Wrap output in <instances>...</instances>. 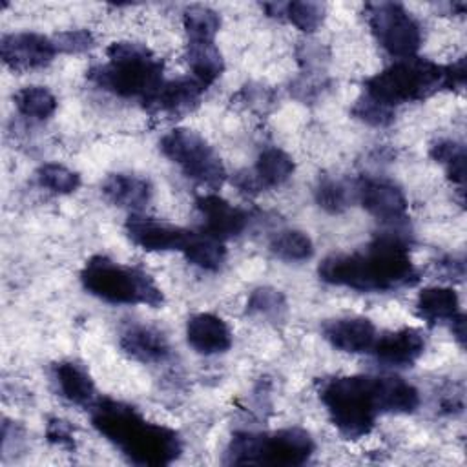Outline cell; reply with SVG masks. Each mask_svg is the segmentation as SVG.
<instances>
[{
  "mask_svg": "<svg viewBox=\"0 0 467 467\" xmlns=\"http://www.w3.org/2000/svg\"><path fill=\"white\" fill-rule=\"evenodd\" d=\"M321 281L359 292H389L412 286L418 270L410 259L409 239L400 228L372 239L365 252L332 254L317 268Z\"/></svg>",
  "mask_w": 467,
  "mask_h": 467,
  "instance_id": "1",
  "label": "cell"
},
{
  "mask_svg": "<svg viewBox=\"0 0 467 467\" xmlns=\"http://www.w3.org/2000/svg\"><path fill=\"white\" fill-rule=\"evenodd\" d=\"M89 409L93 427L131 463L151 467L168 465L182 452L179 432L144 420L131 405L109 398H97Z\"/></svg>",
  "mask_w": 467,
  "mask_h": 467,
  "instance_id": "2",
  "label": "cell"
},
{
  "mask_svg": "<svg viewBox=\"0 0 467 467\" xmlns=\"http://www.w3.org/2000/svg\"><path fill=\"white\" fill-rule=\"evenodd\" d=\"M108 62L88 71V78L104 91L122 99H139L144 106L162 86V60L144 44L113 42L108 49Z\"/></svg>",
  "mask_w": 467,
  "mask_h": 467,
  "instance_id": "3",
  "label": "cell"
},
{
  "mask_svg": "<svg viewBox=\"0 0 467 467\" xmlns=\"http://www.w3.org/2000/svg\"><path fill=\"white\" fill-rule=\"evenodd\" d=\"M319 400L332 425L348 440L367 436L379 410L378 376H337L323 383Z\"/></svg>",
  "mask_w": 467,
  "mask_h": 467,
  "instance_id": "4",
  "label": "cell"
},
{
  "mask_svg": "<svg viewBox=\"0 0 467 467\" xmlns=\"http://www.w3.org/2000/svg\"><path fill=\"white\" fill-rule=\"evenodd\" d=\"M84 290L111 305H146L157 308L162 305V290L142 270L95 255L80 270Z\"/></svg>",
  "mask_w": 467,
  "mask_h": 467,
  "instance_id": "5",
  "label": "cell"
},
{
  "mask_svg": "<svg viewBox=\"0 0 467 467\" xmlns=\"http://www.w3.org/2000/svg\"><path fill=\"white\" fill-rule=\"evenodd\" d=\"M312 436L299 427L274 432H235L226 447L224 463L230 465H303L314 454Z\"/></svg>",
  "mask_w": 467,
  "mask_h": 467,
  "instance_id": "6",
  "label": "cell"
},
{
  "mask_svg": "<svg viewBox=\"0 0 467 467\" xmlns=\"http://www.w3.org/2000/svg\"><path fill=\"white\" fill-rule=\"evenodd\" d=\"M440 89H445V66L420 57L396 60L365 82V93L390 108L429 99Z\"/></svg>",
  "mask_w": 467,
  "mask_h": 467,
  "instance_id": "7",
  "label": "cell"
},
{
  "mask_svg": "<svg viewBox=\"0 0 467 467\" xmlns=\"http://www.w3.org/2000/svg\"><path fill=\"white\" fill-rule=\"evenodd\" d=\"M161 151L177 164L188 179L208 190H217L226 179L221 157L197 131L190 128H173L168 131L161 139Z\"/></svg>",
  "mask_w": 467,
  "mask_h": 467,
  "instance_id": "8",
  "label": "cell"
},
{
  "mask_svg": "<svg viewBox=\"0 0 467 467\" xmlns=\"http://www.w3.org/2000/svg\"><path fill=\"white\" fill-rule=\"evenodd\" d=\"M367 22L379 46L398 60L416 57L421 46V29L414 16L396 2L365 5Z\"/></svg>",
  "mask_w": 467,
  "mask_h": 467,
  "instance_id": "9",
  "label": "cell"
},
{
  "mask_svg": "<svg viewBox=\"0 0 467 467\" xmlns=\"http://www.w3.org/2000/svg\"><path fill=\"white\" fill-rule=\"evenodd\" d=\"M356 201L378 221L400 228L407 219V197L403 190L387 179L361 177L356 182Z\"/></svg>",
  "mask_w": 467,
  "mask_h": 467,
  "instance_id": "10",
  "label": "cell"
},
{
  "mask_svg": "<svg viewBox=\"0 0 467 467\" xmlns=\"http://www.w3.org/2000/svg\"><path fill=\"white\" fill-rule=\"evenodd\" d=\"M57 46L53 38L38 33H9L0 40V55L7 67L13 71H29L47 66L55 55Z\"/></svg>",
  "mask_w": 467,
  "mask_h": 467,
  "instance_id": "11",
  "label": "cell"
},
{
  "mask_svg": "<svg viewBox=\"0 0 467 467\" xmlns=\"http://www.w3.org/2000/svg\"><path fill=\"white\" fill-rule=\"evenodd\" d=\"M124 230L130 241L146 252H182L192 237L190 230L144 215H130Z\"/></svg>",
  "mask_w": 467,
  "mask_h": 467,
  "instance_id": "12",
  "label": "cell"
},
{
  "mask_svg": "<svg viewBox=\"0 0 467 467\" xmlns=\"http://www.w3.org/2000/svg\"><path fill=\"white\" fill-rule=\"evenodd\" d=\"M195 206L202 217L204 234L219 241L241 235L248 224V213L244 210L230 204L213 192L199 195Z\"/></svg>",
  "mask_w": 467,
  "mask_h": 467,
  "instance_id": "13",
  "label": "cell"
},
{
  "mask_svg": "<svg viewBox=\"0 0 467 467\" xmlns=\"http://www.w3.org/2000/svg\"><path fill=\"white\" fill-rule=\"evenodd\" d=\"M204 89L206 88L193 77L164 80L146 108L166 117H182L199 106Z\"/></svg>",
  "mask_w": 467,
  "mask_h": 467,
  "instance_id": "14",
  "label": "cell"
},
{
  "mask_svg": "<svg viewBox=\"0 0 467 467\" xmlns=\"http://www.w3.org/2000/svg\"><path fill=\"white\" fill-rule=\"evenodd\" d=\"M425 350V337L418 328L405 327L378 336L370 352L376 359L390 367H412Z\"/></svg>",
  "mask_w": 467,
  "mask_h": 467,
  "instance_id": "15",
  "label": "cell"
},
{
  "mask_svg": "<svg viewBox=\"0 0 467 467\" xmlns=\"http://www.w3.org/2000/svg\"><path fill=\"white\" fill-rule=\"evenodd\" d=\"M323 336L334 348L341 352L361 354L372 350L378 332L370 319L352 316L327 321L323 325Z\"/></svg>",
  "mask_w": 467,
  "mask_h": 467,
  "instance_id": "16",
  "label": "cell"
},
{
  "mask_svg": "<svg viewBox=\"0 0 467 467\" xmlns=\"http://www.w3.org/2000/svg\"><path fill=\"white\" fill-rule=\"evenodd\" d=\"M186 341L202 356L223 354L232 347V330L219 316L201 312L188 319Z\"/></svg>",
  "mask_w": 467,
  "mask_h": 467,
  "instance_id": "17",
  "label": "cell"
},
{
  "mask_svg": "<svg viewBox=\"0 0 467 467\" xmlns=\"http://www.w3.org/2000/svg\"><path fill=\"white\" fill-rule=\"evenodd\" d=\"M120 348L140 363H161L170 356L166 336L148 325H131L120 334Z\"/></svg>",
  "mask_w": 467,
  "mask_h": 467,
  "instance_id": "18",
  "label": "cell"
},
{
  "mask_svg": "<svg viewBox=\"0 0 467 467\" xmlns=\"http://www.w3.org/2000/svg\"><path fill=\"white\" fill-rule=\"evenodd\" d=\"M104 197L115 206L128 210H140L151 199V184L131 173H111L102 182Z\"/></svg>",
  "mask_w": 467,
  "mask_h": 467,
  "instance_id": "19",
  "label": "cell"
},
{
  "mask_svg": "<svg viewBox=\"0 0 467 467\" xmlns=\"http://www.w3.org/2000/svg\"><path fill=\"white\" fill-rule=\"evenodd\" d=\"M53 378L62 398L67 401L91 407L95 403V383L89 372L77 361H60L53 367Z\"/></svg>",
  "mask_w": 467,
  "mask_h": 467,
  "instance_id": "20",
  "label": "cell"
},
{
  "mask_svg": "<svg viewBox=\"0 0 467 467\" xmlns=\"http://www.w3.org/2000/svg\"><path fill=\"white\" fill-rule=\"evenodd\" d=\"M186 62L193 73L192 77L204 88L212 86L224 71V60L215 40H188Z\"/></svg>",
  "mask_w": 467,
  "mask_h": 467,
  "instance_id": "21",
  "label": "cell"
},
{
  "mask_svg": "<svg viewBox=\"0 0 467 467\" xmlns=\"http://www.w3.org/2000/svg\"><path fill=\"white\" fill-rule=\"evenodd\" d=\"M378 398L381 414H409L420 405L418 389L398 376H378Z\"/></svg>",
  "mask_w": 467,
  "mask_h": 467,
  "instance_id": "22",
  "label": "cell"
},
{
  "mask_svg": "<svg viewBox=\"0 0 467 467\" xmlns=\"http://www.w3.org/2000/svg\"><path fill=\"white\" fill-rule=\"evenodd\" d=\"M416 314L429 321H452L460 314L458 294L451 286H427L416 297Z\"/></svg>",
  "mask_w": 467,
  "mask_h": 467,
  "instance_id": "23",
  "label": "cell"
},
{
  "mask_svg": "<svg viewBox=\"0 0 467 467\" xmlns=\"http://www.w3.org/2000/svg\"><path fill=\"white\" fill-rule=\"evenodd\" d=\"M294 168L296 166L292 157L281 148L272 146L259 153L257 162L254 166V173L261 182L263 190H266V188H275L285 184L292 177Z\"/></svg>",
  "mask_w": 467,
  "mask_h": 467,
  "instance_id": "24",
  "label": "cell"
},
{
  "mask_svg": "<svg viewBox=\"0 0 467 467\" xmlns=\"http://www.w3.org/2000/svg\"><path fill=\"white\" fill-rule=\"evenodd\" d=\"M224 241H219L208 234H195L192 232V237L182 250V255L197 268L213 272L219 270L226 257V248L223 244Z\"/></svg>",
  "mask_w": 467,
  "mask_h": 467,
  "instance_id": "25",
  "label": "cell"
},
{
  "mask_svg": "<svg viewBox=\"0 0 467 467\" xmlns=\"http://www.w3.org/2000/svg\"><path fill=\"white\" fill-rule=\"evenodd\" d=\"M16 109L29 119L44 120L51 117L57 109L55 95L44 86H26L13 95Z\"/></svg>",
  "mask_w": 467,
  "mask_h": 467,
  "instance_id": "26",
  "label": "cell"
},
{
  "mask_svg": "<svg viewBox=\"0 0 467 467\" xmlns=\"http://www.w3.org/2000/svg\"><path fill=\"white\" fill-rule=\"evenodd\" d=\"M356 201V184L325 177L316 186V202L328 213H341Z\"/></svg>",
  "mask_w": 467,
  "mask_h": 467,
  "instance_id": "27",
  "label": "cell"
},
{
  "mask_svg": "<svg viewBox=\"0 0 467 467\" xmlns=\"http://www.w3.org/2000/svg\"><path fill=\"white\" fill-rule=\"evenodd\" d=\"M270 252L283 261H305L312 257L314 243L301 230H283L272 237Z\"/></svg>",
  "mask_w": 467,
  "mask_h": 467,
  "instance_id": "28",
  "label": "cell"
},
{
  "mask_svg": "<svg viewBox=\"0 0 467 467\" xmlns=\"http://www.w3.org/2000/svg\"><path fill=\"white\" fill-rule=\"evenodd\" d=\"M182 26L188 40H213L221 27V16L206 5H190L182 13Z\"/></svg>",
  "mask_w": 467,
  "mask_h": 467,
  "instance_id": "29",
  "label": "cell"
},
{
  "mask_svg": "<svg viewBox=\"0 0 467 467\" xmlns=\"http://www.w3.org/2000/svg\"><path fill=\"white\" fill-rule=\"evenodd\" d=\"M431 157L445 166L449 179L463 188L465 182V148L451 139L438 140L431 146Z\"/></svg>",
  "mask_w": 467,
  "mask_h": 467,
  "instance_id": "30",
  "label": "cell"
},
{
  "mask_svg": "<svg viewBox=\"0 0 467 467\" xmlns=\"http://www.w3.org/2000/svg\"><path fill=\"white\" fill-rule=\"evenodd\" d=\"M246 312L277 321L286 312V299H285L283 292L277 288L259 286L250 294V297L246 301Z\"/></svg>",
  "mask_w": 467,
  "mask_h": 467,
  "instance_id": "31",
  "label": "cell"
},
{
  "mask_svg": "<svg viewBox=\"0 0 467 467\" xmlns=\"http://www.w3.org/2000/svg\"><path fill=\"white\" fill-rule=\"evenodd\" d=\"M36 181L42 188L60 195L73 193L80 186V175L58 162L42 164L36 170Z\"/></svg>",
  "mask_w": 467,
  "mask_h": 467,
  "instance_id": "32",
  "label": "cell"
},
{
  "mask_svg": "<svg viewBox=\"0 0 467 467\" xmlns=\"http://www.w3.org/2000/svg\"><path fill=\"white\" fill-rule=\"evenodd\" d=\"M285 18L303 33H314L325 20V4L290 2L285 4Z\"/></svg>",
  "mask_w": 467,
  "mask_h": 467,
  "instance_id": "33",
  "label": "cell"
},
{
  "mask_svg": "<svg viewBox=\"0 0 467 467\" xmlns=\"http://www.w3.org/2000/svg\"><path fill=\"white\" fill-rule=\"evenodd\" d=\"M350 113L368 124V126H376V128H383V126H389L392 120H394V108L372 99L370 95L363 93L352 106Z\"/></svg>",
  "mask_w": 467,
  "mask_h": 467,
  "instance_id": "34",
  "label": "cell"
},
{
  "mask_svg": "<svg viewBox=\"0 0 467 467\" xmlns=\"http://www.w3.org/2000/svg\"><path fill=\"white\" fill-rule=\"evenodd\" d=\"M58 53H84L95 46V38L88 29H69L53 36Z\"/></svg>",
  "mask_w": 467,
  "mask_h": 467,
  "instance_id": "35",
  "label": "cell"
},
{
  "mask_svg": "<svg viewBox=\"0 0 467 467\" xmlns=\"http://www.w3.org/2000/svg\"><path fill=\"white\" fill-rule=\"evenodd\" d=\"M46 436L53 445H58L62 449H73L75 447L73 429L67 421H64L60 418L49 420V423L46 427Z\"/></svg>",
  "mask_w": 467,
  "mask_h": 467,
  "instance_id": "36",
  "label": "cell"
},
{
  "mask_svg": "<svg viewBox=\"0 0 467 467\" xmlns=\"http://www.w3.org/2000/svg\"><path fill=\"white\" fill-rule=\"evenodd\" d=\"M232 184L246 195H257L263 192L261 182L257 181L254 170H239L234 177H232Z\"/></svg>",
  "mask_w": 467,
  "mask_h": 467,
  "instance_id": "37",
  "label": "cell"
},
{
  "mask_svg": "<svg viewBox=\"0 0 467 467\" xmlns=\"http://www.w3.org/2000/svg\"><path fill=\"white\" fill-rule=\"evenodd\" d=\"M465 58H458L456 62L445 66V89L463 88L465 84Z\"/></svg>",
  "mask_w": 467,
  "mask_h": 467,
  "instance_id": "38",
  "label": "cell"
},
{
  "mask_svg": "<svg viewBox=\"0 0 467 467\" xmlns=\"http://www.w3.org/2000/svg\"><path fill=\"white\" fill-rule=\"evenodd\" d=\"M451 328H452V336L458 339V343L463 347L465 345V317L462 314H458L452 321H451Z\"/></svg>",
  "mask_w": 467,
  "mask_h": 467,
  "instance_id": "39",
  "label": "cell"
}]
</instances>
